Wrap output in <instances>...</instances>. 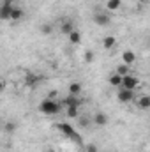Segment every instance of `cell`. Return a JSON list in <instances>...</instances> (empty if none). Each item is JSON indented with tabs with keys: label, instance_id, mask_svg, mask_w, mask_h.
<instances>
[{
	"label": "cell",
	"instance_id": "277c9868",
	"mask_svg": "<svg viewBox=\"0 0 150 152\" xmlns=\"http://www.w3.org/2000/svg\"><path fill=\"white\" fill-rule=\"evenodd\" d=\"M60 104H62L64 108H81L83 99H81V96H71V94H67V96L62 99Z\"/></svg>",
	"mask_w": 150,
	"mask_h": 152
},
{
	"label": "cell",
	"instance_id": "7402d4cb",
	"mask_svg": "<svg viewBox=\"0 0 150 152\" xmlns=\"http://www.w3.org/2000/svg\"><path fill=\"white\" fill-rule=\"evenodd\" d=\"M66 117L67 118H78L79 117V108H66Z\"/></svg>",
	"mask_w": 150,
	"mask_h": 152
},
{
	"label": "cell",
	"instance_id": "8992f818",
	"mask_svg": "<svg viewBox=\"0 0 150 152\" xmlns=\"http://www.w3.org/2000/svg\"><path fill=\"white\" fill-rule=\"evenodd\" d=\"M11 9H12V0H5L4 4H0V21H7L9 20Z\"/></svg>",
	"mask_w": 150,
	"mask_h": 152
},
{
	"label": "cell",
	"instance_id": "603a6c76",
	"mask_svg": "<svg viewBox=\"0 0 150 152\" xmlns=\"http://www.w3.org/2000/svg\"><path fill=\"white\" fill-rule=\"evenodd\" d=\"M94 58H95V53H94L92 50L85 51V62H87V64H92V62H94Z\"/></svg>",
	"mask_w": 150,
	"mask_h": 152
},
{
	"label": "cell",
	"instance_id": "4316f807",
	"mask_svg": "<svg viewBox=\"0 0 150 152\" xmlns=\"http://www.w3.org/2000/svg\"><path fill=\"white\" fill-rule=\"evenodd\" d=\"M138 2H141V4H147V2H150V0H138Z\"/></svg>",
	"mask_w": 150,
	"mask_h": 152
},
{
	"label": "cell",
	"instance_id": "ac0fdd59",
	"mask_svg": "<svg viewBox=\"0 0 150 152\" xmlns=\"http://www.w3.org/2000/svg\"><path fill=\"white\" fill-rule=\"evenodd\" d=\"M16 129H18L16 120H9V122L4 124V131H5V133H16Z\"/></svg>",
	"mask_w": 150,
	"mask_h": 152
},
{
	"label": "cell",
	"instance_id": "8fae6325",
	"mask_svg": "<svg viewBox=\"0 0 150 152\" xmlns=\"http://www.w3.org/2000/svg\"><path fill=\"white\" fill-rule=\"evenodd\" d=\"M134 99H136V106L140 110H150V97L147 94H143L140 97H134Z\"/></svg>",
	"mask_w": 150,
	"mask_h": 152
},
{
	"label": "cell",
	"instance_id": "30bf717a",
	"mask_svg": "<svg viewBox=\"0 0 150 152\" xmlns=\"http://www.w3.org/2000/svg\"><path fill=\"white\" fill-rule=\"evenodd\" d=\"M23 18H25V11H23L21 7H18V5H12L9 20H11V21H20V20H23Z\"/></svg>",
	"mask_w": 150,
	"mask_h": 152
},
{
	"label": "cell",
	"instance_id": "4fadbf2b",
	"mask_svg": "<svg viewBox=\"0 0 150 152\" xmlns=\"http://www.w3.org/2000/svg\"><path fill=\"white\" fill-rule=\"evenodd\" d=\"M67 37H69V42L71 44H81V41H83V36H81V32L79 30H73L71 34H67Z\"/></svg>",
	"mask_w": 150,
	"mask_h": 152
},
{
	"label": "cell",
	"instance_id": "d6986e66",
	"mask_svg": "<svg viewBox=\"0 0 150 152\" xmlns=\"http://www.w3.org/2000/svg\"><path fill=\"white\" fill-rule=\"evenodd\" d=\"M117 75L120 76H125V75H131V67L129 66H125V64H118L117 66V71H115Z\"/></svg>",
	"mask_w": 150,
	"mask_h": 152
},
{
	"label": "cell",
	"instance_id": "d4e9b609",
	"mask_svg": "<svg viewBox=\"0 0 150 152\" xmlns=\"http://www.w3.org/2000/svg\"><path fill=\"white\" fill-rule=\"evenodd\" d=\"M57 97V90H51L50 94H48V99H55Z\"/></svg>",
	"mask_w": 150,
	"mask_h": 152
},
{
	"label": "cell",
	"instance_id": "5bb4252c",
	"mask_svg": "<svg viewBox=\"0 0 150 152\" xmlns=\"http://www.w3.org/2000/svg\"><path fill=\"white\" fill-rule=\"evenodd\" d=\"M122 7V0H106V9L110 12H117Z\"/></svg>",
	"mask_w": 150,
	"mask_h": 152
},
{
	"label": "cell",
	"instance_id": "ba28073f",
	"mask_svg": "<svg viewBox=\"0 0 150 152\" xmlns=\"http://www.w3.org/2000/svg\"><path fill=\"white\" fill-rule=\"evenodd\" d=\"M90 120H92V124H95V126H99V127H104V126H108V122H110L108 115L103 113V112H97V113H94V117H92Z\"/></svg>",
	"mask_w": 150,
	"mask_h": 152
},
{
	"label": "cell",
	"instance_id": "e0dca14e",
	"mask_svg": "<svg viewBox=\"0 0 150 152\" xmlns=\"http://www.w3.org/2000/svg\"><path fill=\"white\" fill-rule=\"evenodd\" d=\"M115 44H117V39L113 36H106L103 39V48L104 50H111V48H115Z\"/></svg>",
	"mask_w": 150,
	"mask_h": 152
},
{
	"label": "cell",
	"instance_id": "6da1fadb",
	"mask_svg": "<svg viewBox=\"0 0 150 152\" xmlns=\"http://www.w3.org/2000/svg\"><path fill=\"white\" fill-rule=\"evenodd\" d=\"M39 112L48 117H53V115H58L62 112V104L57 101V99H42L41 104H39Z\"/></svg>",
	"mask_w": 150,
	"mask_h": 152
},
{
	"label": "cell",
	"instance_id": "5b68a950",
	"mask_svg": "<svg viewBox=\"0 0 150 152\" xmlns=\"http://www.w3.org/2000/svg\"><path fill=\"white\" fill-rule=\"evenodd\" d=\"M117 99L120 103H133L134 101V90H127V88H118L117 90Z\"/></svg>",
	"mask_w": 150,
	"mask_h": 152
},
{
	"label": "cell",
	"instance_id": "2e32d148",
	"mask_svg": "<svg viewBox=\"0 0 150 152\" xmlns=\"http://www.w3.org/2000/svg\"><path fill=\"white\" fill-rule=\"evenodd\" d=\"M108 83H110L111 87H115V88H118V87H120V83H122V76L117 75V73H113V75L108 76Z\"/></svg>",
	"mask_w": 150,
	"mask_h": 152
},
{
	"label": "cell",
	"instance_id": "9a60e30c",
	"mask_svg": "<svg viewBox=\"0 0 150 152\" xmlns=\"http://www.w3.org/2000/svg\"><path fill=\"white\" fill-rule=\"evenodd\" d=\"M69 94L71 96H81V90H83V85L79 83V81H73L71 85H69Z\"/></svg>",
	"mask_w": 150,
	"mask_h": 152
},
{
	"label": "cell",
	"instance_id": "7a4b0ae2",
	"mask_svg": "<svg viewBox=\"0 0 150 152\" xmlns=\"http://www.w3.org/2000/svg\"><path fill=\"white\" fill-rule=\"evenodd\" d=\"M64 136H67L69 140H73V142H81V138H79V134L76 133V129L71 126V124H67V122H60V124H57L55 126Z\"/></svg>",
	"mask_w": 150,
	"mask_h": 152
},
{
	"label": "cell",
	"instance_id": "484cf974",
	"mask_svg": "<svg viewBox=\"0 0 150 152\" xmlns=\"http://www.w3.org/2000/svg\"><path fill=\"white\" fill-rule=\"evenodd\" d=\"M4 88H5V83H4V80L0 78V92H4Z\"/></svg>",
	"mask_w": 150,
	"mask_h": 152
},
{
	"label": "cell",
	"instance_id": "9c48e42d",
	"mask_svg": "<svg viewBox=\"0 0 150 152\" xmlns=\"http://www.w3.org/2000/svg\"><path fill=\"white\" fill-rule=\"evenodd\" d=\"M120 60H122V64H125V66H129V67H131V66L136 62V53H134V51H131V50H125V51H122Z\"/></svg>",
	"mask_w": 150,
	"mask_h": 152
},
{
	"label": "cell",
	"instance_id": "3957f363",
	"mask_svg": "<svg viewBox=\"0 0 150 152\" xmlns=\"http://www.w3.org/2000/svg\"><path fill=\"white\" fill-rule=\"evenodd\" d=\"M140 85H141V83H140V78H138V76H134V75H125V76H122V83H120V87H118V88L136 90Z\"/></svg>",
	"mask_w": 150,
	"mask_h": 152
},
{
	"label": "cell",
	"instance_id": "cb8c5ba5",
	"mask_svg": "<svg viewBox=\"0 0 150 152\" xmlns=\"http://www.w3.org/2000/svg\"><path fill=\"white\" fill-rule=\"evenodd\" d=\"M85 152H97V145H94V143H88V145L85 147Z\"/></svg>",
	"mask_w": 150,
	"mask_h": 152
},
{
	"label": "cell",
	"instance_id": "52a82bcc",
	"mask_svg": "<svg viewBox=\"0 0 150 152\" xmlns=\"http://www.w3.org/2000/svg\"><path fill=\"white\" fill-rule=\"evenodd\" d=\"M94 23L99 27H108L111 23V18L108 16V12H95L94 14Z\"/></svg>",
	"mask_w": 150,
	"mask_h": 152
},
{
	"label": "cell",
	"instance_id": "ffe728a7",
	"mask_svg": "<svg viewBox=\"0 0 150 152\" xmlns=\"http://www.w3.org/2000/svg\"><path fill=\"white\" fill-rule=\"evenodd\" d=\"M39 32H41L42 36H50V34L53 32V25H51V23H42L41 28H39Z\"/></svg>",
	"mask_w": 150,
	"mask_h": 152
},
{
	"label": "cell",
	"instance_id": "7c38bea8",
	"mask_svg": "<svg viewBox=\"0 0 150 152\" xmlns=\"http://www.w3.org/2000/svg\"><path fill=\"white\" fill-rule=\"evenodd\" d=\"M73 30H74V25H73V21H71L69 18H66V20L62 21V25H60V32L67 36V34H71Z\"/></svg>",
	"mask_w": 150,
	"mask_h": 152
},
{
	"label": "cell",
	"instance_id": "83f0119b",
	"mask_svg": "<svg viewBox=\"0 0 150 152\" xmlns=\"http://www.w3.org/2000/svg\"><path fill=\"white\" fill-rule=\"evenodd\" d=\"M50 152H55V151H50Z\"/></svg>",
	"mask_w": 150,
	"mask_h": 152
},
{
	"label": "cell",
	"instance_id": "44dd1931",
	"mask_svg": "<svg viewBox=\"0 0 150 152\" xmlns=\"http://www.w3.org/2000/svg\"><path fill=\"white\" fill-rule=\"evenodd\" d=\"M78 122H79V127H88L90 126V117H87V115H81L79 113V117H78Z\"/></svg>",
	"mask_w": 150,
	"mask_h": 152
}]
</instances>
